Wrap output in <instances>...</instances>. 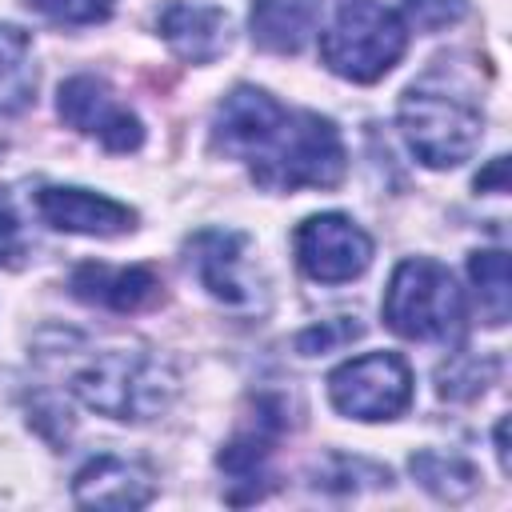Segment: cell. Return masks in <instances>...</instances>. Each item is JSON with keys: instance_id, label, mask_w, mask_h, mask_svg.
<instances>
[{"instance_id": "1", "label": "cell", "mask_w": 512, "mask_h": 512, "mask_svg": "<svg viewBox=\"0 0 512 512\" xmlns=\"http://www.w3.org/2000/svg\"><path fill=\"white\" fill-rule=\"evenodd\" d=\"M212 148L240 160L268 192L332 188L348 156L336 124L308 108H284L272 92L240 84L212 116Z\"/></svg>"}, {"instance_id": "2", "label": "cell", "mask_w": 512, "mask_h": 512, "mask_svg": "<svg viewBox=\"0 0 512 512\" xmlns=\"http://www.w3.org/2000/svg\"><path fill=\"white\" fill-rule=\"evenodd\" d=\"M72 392L100 416L112 420H152L168 412L180 392V376L168 360L148 348H108L96 352L72 376Z\"/></svg>"}, {"instance_id": "3", "label": "cell", "mask_w": 512, "mask_h": 512, "mask_svg": "<svg viewBox=\"0 0 512 512\" xmlns=\"http://www.w3.org/2000/svg\"><path fill=\"white\" fill-rule=\"evenodd\" d=\"M384 320L404 340L460 344L468 328V304L444 264L428 256H412V260H400L388 280Z\"/></svg>"}, {"instance_id": "4", "label": "cell", "mask_w": 512, "mask_h": 512, "mask_svg": "<svg viewBox=\"0 0 512 512\" xmlns=\"http://www.w3.org/2000/svg\"><path fill=\"white\" fill-rule=\"evenodd\" d=\"M408 48V20L380 0H344L336 20L320 32V56L328 72L372 84Z\"/></svg>"}, {"instance_id": "5", "label": "cell", "mask_w": 512, "mask_h": 512, "mask_svg": "<svg viewBox=\"0 0 512 512\" xmlns=\"http://www.w3.org/2000/svg\"><path fill=\"white\" fill-rule=\"evenodd\" d=\"M400 132L420 164L456 168L476 152L484 136V112L460 92L412 84L400 96Z\"/></svg>"}, {"instance_id": "6", "label": "cell", "mask_w": 512, "mask_h": 512, "mask_svg": "<svg viewBox=\"0 0 512 512\" xmlns=\"http://www.w3.org/2000/svg\"><path fill=\"white\" fill-rule=\"evenodd\" d=\"M188 268L196 272L200 288L220 300L232 312L260 316L268 308V288L264 276L252 260V240L236 228H200L188 244Z\"/></svg>"}, {"instance_id": "7", "label": "cell", "mask_w": 512, "mask_h": 512, "mask_svg": "<svg viewBox=\"0 0 512 512\" xmlns=\"http://www.w3.org/2000/svg\"><path fill=\"white\" fill-rule=\"evenodd\" d=\"M328 400L348 420H396L412 404V368L396 352H364L328 376Z\"/></svg>"}, {"instance_id": "8", "label": "cell", "mask_w": 512, "mask_h": 512, "mask_svg": "<svg viewBox=\"0 0 512 512\" xmlns=\"http://www.w3.org/2000/svg\"><path fill=\"white\" fill-rule=\"evenodd\" d=\"M296 264L316 284H344L356 280L372 264V236L344 212H320L308 216L296 236Z\"/></svg>"}, {"instance_id": "9", "label": "cell", "mask_w": 512, "mask_h": 512, "mask_svg": "<svg viewBox=\"0 0 512 512\" xmlns=\"http://www.w3.org/2000/svg\"><path fill=\"white\" fill-rule=\"evenodd\" d=\"M60 120L84 136H96L108 152H136L144 144V124L132 108H124L112 88L96 76H68L56 96Z\"/></svg>"}, {"instance_id": "10", "label": "cell", "mask_w": 512, "mask_h": 512, "mask_svg": "<svg viewBox=\"0 0 512 512\" xmlns=\"http://www.w3.org/2000/svg\"><path fill=\"white\" fill-rule=\"evenodd\" d=\"M36 216L56 232H76V236H124L136 228V212L128 204H120L104 192L68 188V184L40 188Z\"/></svg>"}, {"instance_id": "11", "label": "cell", "mask_w": 512, "mask_h": 512, "mask_svg": "<svg viewBox=\"0 0 512 512\" xmlns=\"http://www.w3.org/2000/svg\"><path fill=\"white\" fill-rule=\"evenodd\" d=\"M156 496V476L144 460H128L116 452L92 456L72 476V500L80 508H144Z\"/></svg>"}, {"instance_id": "12", "label": "cell", "mask_w": 512, "mask_h": 512, "mask_svg": "<svg viewBox=\"0 0 512 512\" xmlns=\"http://www.w3.org/2000/svg\"><path fill=\"white\" fill-rule=\"evenodd\" d=\"M156 28L164 36V44L188 60V64H212L228 52L232 44V24L228 12L216 4H192V0H172L160 8Z\"/></svg>"}, {"instance_id": "13", "label": "cell", "mask_w": 512, "mask_h": 512, "mask_svg": "<svg viewBox=\"0 0 512 512\" xmlns=\"http://www.w3.org/2000/svg\"><path fill=\"white\" fill-rule=\"evenodd\" d=\"M72 296L108 312H136L160 296V280L148 268H108V264H80L68 280Z\"/></svg>"}, {"instance_id": "14", "label": "cell", "mask_w": 512, "mask_h": 512, "mask_svg": "<svg viewBox=\"0 0 512 512\" xmlns=\"http://www.w3.org/2000/svg\"><path fill=\"white\" fill-rule=\"evenodd\" d=\"M320 24V0H252V44L276 56L300 52Z\"/></svg>"}, {"instance_id": "15", "label": "cell", "mask_w": 512, "mask_h": 512, "mask_svg": "<svg viewBox=\"0 0 512 512\" xmlns=\"http://www.w3.org/2000/svg\"><path fill=\"white\" fill-rule=\"evenodd\" d=\"M468 276L476 284V300H480V316L484 324L500 328L508 320V304H512V288H508V256L500 248L488 252H472L468 256Z\"/></svg>"}, {"instance_id": "16", "label": "cell", "mask_w": 512, "mask_h": 512, "mask_svg": "<svg viewBox=\"0 0 512 512\" xmlns=\"http://www.w3.org/2000/svg\"><path fill=\"white\" fill-rule=\"evenodd\" d=\"M412 476L440 500H468L480 484L476 468L460 456H444V452H416L412 456Z\"/></svg>"}, {"instance_id": "17", "label": "cell", "mask_w": 512, "mask_h": 512, "mask_svg": "<svg viewBox=\"0 0 512 512\" xmlns=\"http://www.w3.org/2000/svg\"><path fill=\"white\" fill-rule=\"evenodd\" d=\"M496 376V360L488 356H452L448 364L436 368V392L444 400H472L480 396Z\"/></svg>"}, {"instance_id": "18", "label": "cell", "mask_w": 512, "mask_h": 512, "mask_svg": "<svg viewBox=\"0 0 512 512\" xmlns=\"http://www.w3.org/2000/svg\"><path fill=\"white\" fill-rule=\"evenodd\" d=\"M360 332H364V324H356V316H352V320H348V316L324 320V324H312V328H304V332L296 336V352H304V356H324V352H332V348L356 340Z\"/></svg>"}, {"instance_id": "19", "label": "cell", "mask_w": 512, "mask_h": 512, "mask_svg": "<svg viewBox=\"0 0 512 512\" xmlns=\"http://www.w3.org/2000/svg\"><path fill=\"white\" fill-rule=\"evenodd\" d=\"M52 24H100L112 16L116 0H28Z\"/></svg>"}, {"instance_id": "20", "label": "cell", "mask_w": 512, "mask_h": 512, "mask_svg": "<svg viewBox=\"0 0 512 512\" xmlns=\"http://www.w3.org/2000/svg\"><path fill=\"white\" fill-rule=\"evenodd\" d=\"M404 12H408V20H412L416 28L436 32V28L456 24V20L468 12V4H464V0H404Z\"/></svg>"}, {"instance_id": "21", "label": "cell", "mask_w": 512, "mask_h": 512, "mask_svg": "<svg viewBox=\"0 0 512 512\" xmlns=\"http://www.w3.org/2000/svg\"><path fill=\"white\" fill-rule=\"evenodd\" d=\"M24 252V240H20V220L16 212L8 208V200L0 196V264H16V256Z\"/></svg>"}, {"instance_id": "22", "label": "cell", "mask_w": 512, "mask_h": 512, "mask_svg": "<svg viewBox=\"0 0 512 512\" xmlns=\"http://www.w3.org/2000/svg\"><path fill=\"white\" fill-rule=\"evenodd\" d=\"M28 52V32L16 24H0V72H12Z\"/></svg>"}, {"instance_id": "23", "label": "cell", "mask_w": 512, "mask_h": 512, "mask_svg": "<svg viewBox=\"0 0 512 512\" xmlns=\"http://www.w3.org/2000/svg\"><path fill=\"white\" fill-rule=\"evenodd\" d=\"M504 172H508V160H504V156H496V160H492V168L476 176V188H480V192H488V188H492V192H504V188H508Z\"/></svg>"}, {"instance_id": "24", "label": "cell", "mask_w": 512, "mask_h": 512, "mask_svg": "<svg viewBox=\"0 0 512 512\" xmlns=\"http://www.w3.org/2000/svg\"><path fill=\"white\" fill-rule=\"evenodd\" d=\"M496 456H500V468L508 472V448H504V420L496 424Z\"/></svg>"}, {"instance_id": "25", "label": "cell", "mask_w": 512, "mask_h": 512, "mask_svg": "<svg viewBox=\"0 0 512 512\" xmlns=\"http://www.w3.org/2000/svg\"><path fill=\"white\" fill-rule=\"evenodd\" d=\"M380 4H384V0H380Z\"/></svg>"}]
</instances>
